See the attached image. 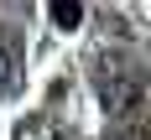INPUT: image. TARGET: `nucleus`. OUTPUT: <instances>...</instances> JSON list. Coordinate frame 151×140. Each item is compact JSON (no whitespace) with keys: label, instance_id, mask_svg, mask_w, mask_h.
Instances as JSON below:
<instances>
[{"label":"nucleus","instance_id":"f03ea898","mask_svg":"<svg viewBox=\"0 0 151 140\" xmlns=\"http://www.w3.org/2000/svg\"><path fill=\"white\" fill-rule=\"evenodd\" d=\"M16 88V57H11V47H0V93H11Z\"/></svg>","mask_w":151,"mask_h":140},{"label":"nucleus","instance_id":"7ed1b4c3","mask_svg":"<svg viewBox=\"0 0 151 140\" xmlns=\"http://www.w3.org/2000/svg\"><path fill=\"white\" fill-rule=\"evenodd\" d=\"M52 21H58V26H78V21H83V5H73V0H68V5H52Z\"/></svg>","mask_w":151,"mask_h":140},{"label":"nucleus","instance_id":"f257e3e1","mask_svg":"<svg viewBox=\"0 0 151 140\" xmlns=\"http://www.w3.org/2000/svg\"><path fill=\"white\" fill-rule=\"evenodd\" d=\"M99 99H104V109L120 114V119H146L151 114V78L136 73V68L104 73L99 78Z\"/></svg>","mask_w":151,"mask_h":140}]
</instances>
